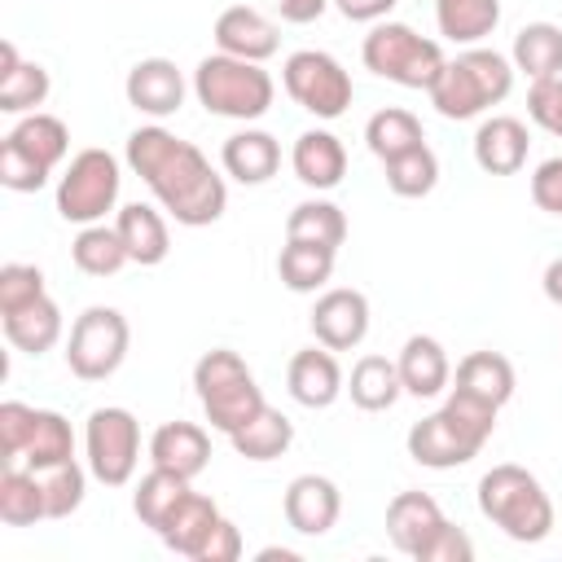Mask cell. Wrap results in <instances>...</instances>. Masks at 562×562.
Listing matches in <instances>:
<instances>
[{
    "label": "cell",
    "mask_w": 562,
    "mask_h": 562,
    "mask_svg": "<svg viewBox=\"0 0 562 562\" xmlns=\"http://www.w3.org/2000/svg\"><path fill=\"white\" fill-rule=\"evenodd\" d=\"M127 167L145 180L154 202L184 228H206L228 206V184L211 167V158L162 123H145L127 136Z\"/></svg>",
    "instance_id": "1"
},
{
    "label": "cell",
    "mask_w": 562,
    "mask_h": 562,
    "mask_svg": "<svg viewBox=\"0 0 562 562\" xmlns=\"http://www.w3.org/2000/svg\"><path fill=\"white\" fill-rule=\"evenodd\" d=\"M514 75L518 70H514V61L505 53L470 44L457 57L443 61L439 79L430 83V105L452 123L479 119V114H487L492 105H501L514 92Z\"/></svg>",
    "instance_id": "2"
},
{
    "label": "cell",
    "mask_w": 562,
    "mask_h": 562,
    "mask_svg": "<svg viewBox=\"0 0 562 562\" xmlns=\"http://www.w3.org/2000/svg\"><path fill=\"white\" fill-rule=\"evenodd\" d=\"M474 501H479V514L518 544H540L553 531V501L527 465H514V461L492 465L479 479Z\"/></svg>",
    "instance_id": "3"
},
{
    "label": "cell",
    "mask_w": 562,
    "mask_h": 562,
    "mask_svg": "<svg viewBox=\"0 0 562 562\" xmlns=\"http://www.w3.org/2000/svg\"><path fill=\"white\" fill-rule=\"evenodd\" d=\"M193 97L206 114L215 119H237V123H255L272 110L277 83L259 61H241L228 53H211L198 61L193 70Z\"/></svg>",
    "instance_id": "4"
},
{
    "label": "cell",
    "mask_w": 562,
    "mask_h": 562,
    "mask_svg": "<svg viewBox=\"0 0 562 562\" xmlns=\"http://www.w3.org/2000/svg\"><path fill=\"white\" fill-rule=\"evenodd\" d=\"M193 391H198V404H202L211 430H220V435L241 430L268 404L259 382H255V373H250V364L233 347H211V351L198 356Z\"/></svg>",
    "instance_id": "5"
},
{
    "label": "cell",
    "mask_w": 562,
    "mask_h": 562,
    "mask_svg": "<svg viewBox=\"0 0 562 562\" xmlns=\"http://www.w3.org/2000/svg\"><path fill=\"white\" fill-rule=\"evenodd\" d=\"M66 154H70V132L57 114L44 110L22 114L0 140V184L13 193H35L66 162Z\"/></svg>",
    "instance_id": "6"
},
{
    "label": "cell",
    "mask_w": 562,
    "mask_h": 562,
    "mask_svg": "<svg viewBox=\"0 0 562 562\" xmlns=\"http://www.w3.org/2000/svg\"><path fill=\"white\" fill-rule=\"evenodd\" d=\"M360 61L364 70H373L378 79H391L400 88H417V92H430V83L439 79L443 70V48L439 40L430 35H417L408 22H373L364 44H360Z\"/></svg>",
    "instance_id": "7"
},
{
    "label": "cell",
    "mask_w": 562,
    "mask_h": 562,
    "mask_svg": "<svg viewBox=\"0 0 562 562\" xmlns=\"http://www.w3.org/2000/svg\"><path fill=\"white\" fill-rule=\"evenodd\" d=\"M127 342H132V325L119 307L92 303L70 321L66 334V369L79 382H105L119 373V364L127 360Z\"/></svg>",
    "instance_id": "8"
},
{
    "label": "cell",
    "mask_w": 562,
    "mask_h": 562,
    "mask_svg": "<svg viewBox=\"0 0 562 562\" xmlns=\"http://www.w3.org/2000/svg\"><path fill=\"white\" fill-rule=\"evenodd\" d=\"M119 189H123V167L110 149H79L61 180H57V215L66 224H101L114 206H119Z\"/></svg>",
    "instance_id": "9"
},
{
    "label": "cell",
    "mask_w": 562,
    "mask_h": 562,
    "mask_svg": "<svg viewBox=\"0 0 562 562\" xmlns=\"http://www.w3.org/2000/svg\"><path fill=\"white\" fill-rule=\"evenodd\" d=\"M83 461L97 483L127 487L140 465V422L119 404L92 408L83 426Z\"/></svg>",
    "instance_id": "10"
},
{
    "label": "cell",
    "mask_w": 562,
    "mask_h": 562,
    "mask_svg": "<svg viewBox=\"0 0 562 562\" xmlns=\"http://www.w3.org/2000/svg\"><path fill=\"white\" fill-rule=\"evenodd\" d=\"M281 83H285V92H290L294 105H303L307 114H316L325 123L329 119H342L347 105H351V97H356L351 75L325 48H299V53H290L285 66H281Z\"/></svg>",
    "instance_id": "11"
},
{
    "label": "cell",
    "mask_w": 562,
    "mask_h": 562,
    "mask_svg": "<svg viewBox=\"0 0 562 562\" xmlns=\"http://www.w3.org/2000/svg\"><path fill=\"white\" fill-rule=\"evenodd\" d=\"M448 531V518L430 492H395L386 505V536L404 558L430 562V549Z\"/></svg>",
    "instance_id": "12"
},
{
    "label": "cell",
    "mask_w": 562,
    "mask_h": 562,
    "mask_svg": "<svg viewBox=\"0 0 562 562\" xmlns=\"http://www.w3.org/2000/svg\"><path fill=\"white\" fill-rule=\"evenodd\" d=\"M307 325H312V338H316L321 347H329V351H351V347H360L364 334H369V299H364L360 290H351V285H334V290H325V294L312 303Z\"/></svg>",
    "instance_id": "13"
},
{
    "label": "cell",
    "mask_w": 562,
    "mask_h": 562,
    "mask_svg": "<svg viewBox=\"0 0 562 562\" xmlns=\"http://www.w3.org/2000/svg\"><path fill=\"white\" fill-rule=\"evenodd\" d=\"M184 92H189V83L171 57H140L123 79L127 105L145 119H171L184 105Z\"/></svg>",
    "instance_id": "14"
},
{
    "label": "cell",
    "mask_w": 562,
    "mask_h": 562,
    "mask_svg": "<svg viewBox=\"0 0 562 562\" xmlns=\"http://www.w3.org/2000/svg\"><path fill=\"white\" fill-rule=\"evenodd\" d=\"M404 443H408V457L417 465H426V470H457V465H465V461H474L483 452L443 408H435L422 422H413Z\"/></svg>",
    "instance_id": "15"
},
{
    "label": "cell",
    "mask_w": 562,
    "mask_h": 562,
    "mask_svg": "<svg viewBox=\"0 0 562 562\" xmlns=\"http://www.w3.org/2000/svg\"><path fill=\"white\" fill-rule=\"evenodd\" d=\"M215 53H228V57H241V61H268L277 57L281 48V31L272 18H263L259 9L250 4H228L220 18H215Z\"/></svg>",
    "instance_id": "16"
},
{
    "label": "cell",
    "mask_w": 562,
    "mask_h": 562,
    "mask_svg": "<svg viewBox=\"0 0 562 562\" xmlns=\"http://www.w3.org/2000/svg\"><path fill=\"white\" fill-rule=\"evenodd\" d=\"M281 514H285L290 531H299V536H325V531H334V522L342 514L338 483L325 479V474H299V479H290V487L281 496Z\"/></svg>",
    "instance_id": "17"
},
{
    "label": "cell",
    "mask_w": 562,
    "mask_h": 562,
    "mask_svg": "<svg viewBox=\"0 0 562 562\" xmlns=\"http://www.w3.org/2000/svg\"><path fill=\"white\" fill-rule=\"evenodd\" d=\"M285 391L303 408H329L347 391V378L338 369V356L329 347H321V342L294 351L290 364H285Z\"/></svg>",
    "instance_id": "18"
},
{
    "label": "cell",
    "mask_w": 562,
    "mask_h": 562,
    "mask_svg": "<svg viewBox=\"0 0 562 562\" xmlns=\"http://www.w3.org/2000/svg\"><path fill=\"white\" fill-rule=\"evenodd\" d=\"M290 167H294L299 184H307L316 193H329L347 176V149H342V140L329 127H307V132L294 136Z\"/></svg>",
    "instance_id": "19"
},
{
    "label": "cell",
    "mask_w": 562,
    "mask_h": 562,
    "mask_svg": "<svg viewBox=\"0 0 562 562\" xmlns=\"http://www.w3.org/2000/svg\"><path fill=\"white\" fill-rule=\"evenodd\" d=\"M149 465L180 479H198L211 465V435L198 422H162L149 435Z\"/></svg>",
    "instance_id": "20"
},
{
    "label": "cell",
    "mask_w": 562,
    "mask_h": 562,
    "mask_svg": "<svg viewBox=\"0 0 562 562\" xmlns=\"http://www.w3.org/2000/svg\"><path fill=\"white\" fill-rule=\"evenodd\" d=\"M527 149H531V132L514 114H492L474 132V162L487 176H514V171H522Z\"/></svg>",
    "instance_id": "21"
},
{
    "label": "cell",
    "mask_w": 562,
    "mask_h": 562,
    "mask_svg": "<svg viewBox=\"0 0 562 562\" xmlns=\"http://www.w3.org/2000/svg\"><path fill=\"white\" fill-rule=\"evenodd\" d=\"M220 167L224 176H233L237 184H263L277 176L281 167V140L263 127H241L224 140L220 149Z\"/></svg>",
    "instance_id": "22"
},
{
    "label": "cell",
    "mask_w": 562,
    "mask_h": 562,
    "mask_svg": "<svg viewBox=\"0 0 562 562\" xmlns=\"http://www.w3.org/2000/svg\"><path fill=\"white\" fill-rule=\"evenodd\" d=\"M395 369H400L404 395H417V400H435V395L452 382V360H448L443 342L430 338V334H413V338L400 347Z\"/></svg>",
    "instance_id": "23"
},
{
    "label": "cell",
    "mask_w": 562,
    "mask_h": 562,
    "mask_svg": "<svg viewBox=\"0 0 562 562\" xmlns=\"http://www.w3.org/2000/svg\"><path fill=\"white\" fill-rule=\"evenodd\" d=\"M53 92V79L40 61H22L13 40H0V110L35 114Z\"/></svg>",
    "instance_id": "24"
},
{
    "label": "cell",
    "mask_w": 562,
    "mask_h": 562,
    "mask_svg": "<svg viewBox=\"0 0 562 562\" xmlns=\"http://www.w3.org/2000/svg\"><path fill=\"white\" fill-rule=\"evenodd\" d=\"M220 505L206 496V492H193L189 487V496L167 514V522L154 531L171 553H180V558H198L202 553V544L211 540V531L220 527Z\"/></svg>",
    "instance_id": "25"
},
{
    "label": "cell",
    "mask_w": 562,
    "mask_h": 562,
    "mask_svg": "<svg viewBox=\"0 0 562 562\" xmlns=\"http://www.w3.org/2000/svg\"><path fill=\"white\" fill-rule=\"evenodd\" d=\"M114 228L127 246V259L140 263V268H158L167 255H171V233H167V220L158 206L149 202H127L119 206L114 215Z\"/></svg>",
    "instance_id": "26"
},
{
    "label": "cell",
    "mask_w": 562,
    "mask_h": 562,
    "mask_svg": "<svg viewBox=\"0 0 562 562\" xmlns=\"http://www.w3.org/2000/svg\"><path fill=\"white\" fill-rule=\"evenodd\" d=\"M0 325H4V338H9L18 351H26V356L53 351V347L61 342V334H66L61 307H57L48 294H40V299H31V303H22V307H13V312H0Z\"/></svg>",
    "instance_id": "27"
},
{
    "label": "cell",
    "mask_w": 562,
    "mask_h": 562,
    "mask_svg": "<svg viewBox=\"0 0 562 562\" xmlns=\"http://www.w3.org/2000/svg\"><path fill=\"white\" fill-rule=\"evenodd\" d=\"M452 386L474 395V400H483V404H492V408H505L514 400L518 378H514V364L501 351H470V356H461Z\"/></svg>",
    "instance_id": "28"
},
{
    "label": "cell",
    "mask_w": 562,
    "mask_h": 562,
    "mask_svg": "<svg viewBox=\"0 0 562 562\" xmlns=\"http://www.w3.org/2000/svg\"><path fill=\"white\" fill-rule=\"evenodd\" d=\"M509 61L531 83L536 79H558L562 75V26L558 22H527V26H518Z\"/></svg>",
    "instance_id": "29"
},
{
    "label": "cell",
    "mask_w": 562,
    "mask_h": 562,
    "mask_svg": "<svg viewBox=\"0 0 562 562\" xmlns=\"http://www.w3.org/2000/svg\"><path fill=\"white\" fill-rule=\"evenodd\" d=\"M435 26L448 44H483L501 26V0H435Z\"/></svg>",
    "instance_id": "30"
},
{
    "label": "cell",
    "mask_w": 562,
    "mask_h": 562,
    "mask_svg": "<svg viewBox=\"0 0 562 562\" xmlns=\"http://www.w3.org/2000/svg\"><path fill=\"white\" fill-rule=\"evenodd\" d=\"M347 395H351V404H356V408H364V413H386V408L404 395V382H400L395 360L373 356V351H369V356H360V360L351 364Z\"/></svg>",
    "instance_id": "31"
},
{
    "label": "cell",
    "mask_w": 562,
    "mask_h": 562,
    "mask_svg": "<svg viewBox=\"0 0 562 562\" xmlns=\"http://www.w3.org/2000/svg\"><path fill=\"white\" fill-rule=\"evenodd\" d=\"M228 443H233V452L246 457V461H277V457H285V448L294 443V422H290L281 408L263 404L241 430L228 435Z\"/></svg>",
    "instance_id": "32"
},
{
    "label": "cell",
    "mask_w": 562,
    "mask_h": 562,
    "mask_svg": "<svg viewBox=\"0 0 562 562\" xmlns=\"http://www.w3.org/2000/svg\"><path fill=\"white\" fill-rule=\"evenodd\" d=\"M334 259H338V250H329V246L285 241L281 255H277V277H281V285L294 290V294H316V290L329 285Z\"/></svg>",
    "instance_id": "33"
},
{
    "label": "cell",
    "mask_w": 562,
    "mask_h": 562,
    "mask_svg": "<svg viewBox=\"0 0 562 562\" xmlns=\"http://www.w3.org/2000/svg\"><path fill=\"white\" fill-rule=\"evenodd\" d=\"M364 145H369V154H373L378 162H391V158H400V154L426 145V132H422V119H417L413 110L386 105V110H378V114L364 123Z\"/></svg>",
    "instance_id": "34"
},
{
    "label": "cell",
    "mask_w": 562,
    "mask_h": 562,
    "mask_svg": "<svg viewBox=\"0 0 562 562\" xmlns=\"http://www.w3.org/2000/svg\"><path fill=\"white\" fill-rule=\"evenodd\" d=\"M285 241H312L338 250L347 241V215L329 198H307L285 215Z\"/></svg>",
    "instance_id": "35"
},
{
    "label": "cell",
    "mask_w": 562,
    "mask_h": 562,
    "mask_svg": "<svg viewBox=\"0 0 562 562\" xmlns=\"http://www.w3.org/2000/svg\"><path fill=\"white\" fill-rule=\"evenodd\" d=\"M44 518H48V505H44V487H40L35 470L4 465L0 470V522H9V527H35Z\"/></svg>",
    "instance_id": "36"
},
{
    "label": "cell",
    "mask_w": 562,
    "mask_h": 562,
    "mask_svg": "<svg viewBox=\"0 0 562 562\" xmlns=\"http://www.w3.org/2000/svg\"><path fill=\"white\" fill-rule=\"evenodd\" d=\"M70 259H75V268L88 272V277H114L123 263H132V259H127V246H123V237H119L114 224H83L79 237L70 241Z\"/></svg>",
    "instance_id": "37"
},
{
    "label": "cell",
    "mask_w": 562,
    "mask_h": 562,
    "mask_svg": "<svg viewBox=\"0 0 562 562\" xmlns=\"http://www.w3.org/2000/svg\"><path fill=\"white\" fill-rule=\"evenodd\" d=\"M189 487H193V479H180V474L154 465V470L136 483V492H132V514L140 518V527L158 531V527L167 522V514L189 496Z\"/></svg>",
    "instance_id": "38"
},
{
    "label": "cell",
    "mask_w": 562,
    "mask_h": 562,
    "mask_svg": "<svg viewBox=\"0 0 562 562\" xmlns=\"http://www.w3.org/2000/svg\"><path fill=\"white\" fill-rule=\"evenodd\" d=\"M75 457V430L70 422L57 413V408H35V426L26 435V448L13 465H26V470H40V465H53V461H66Z\"/></svg>",
    "instance_id": "39"
},
{
    "label": "cell",
    "mask_w": 562,
    "mask_h": 562,
    "mask_svg": "<svg viewBox=\"0 0 562 562\" xmlns=\"http://www.w3.org/2000/svg\"><path fill=\"white\" fill-rule=\"evenodd\" d=\"M35 479H40V487H44V505H48V518H53V522H57V518H70V514L83 505V483H88V474H83L79 457L40 465Z\"/></svg>",
    "instance_id": "40"
},
{
    "label": "cell",
    "mask_w": 562,
    "mask_h": 562,
    "mask_svg": "<svg viewBox=\"0 0 562 562\" xmlns=\"http://www.w3.org/2000/svg\"><path fill=\"white\" fill-rule=\"evenodd\" d=\"M382 171H386V189L395 198H426L439 184V158L430 145H417V149L382 162Z\"/></svg>",
    "instance_id": "41"
},
{
    "label": "cell",
    "mask_w": 562,
    "mask_h": 562,
    "mask_svg": "<svg viewBox=\"0 0 562 562\" xmlns=\"http://www.w3.org/2000/svg\"><path fill=\"white\" fill-rule=\"evenodd\" d=\"M40 294H48V290H44V272L35 263H4L0 268V312H13Z\"/></svg>",
    "instance_id": "42"
},
{
    "label": "cell",
    "mask_w": 562,
    "mask_h": 562,
    "mask_svg": "<svg viewBox=\"0 0 562 562\" xmlns=\"http://www.w3.org/2000/svg\"><path fill=\"white\" fill-rule=\"evenodd\" d=\"M31 426H35V408L31 404H22V400H4L0 404V461L4 465H13L22 457Z\"/></svg>",
    "instance_id": "43"
},
{
    "label": "cell",
    "mask_w": 562,
    "mask_h": 562,
    "mask_svg": "<svg viewBox=\"0 0 562 562\" xmlns=\"http://www.w3.org/2000/svg\"><path fill=\"white\" fill-rule=\"evenodd\" d=\"M527 119L549 132V136H562V75L558 79H536L527 88Z\"/></svg>",
    "instance_id": "44"
},
{
    "label": "cell",
    "mask_w": 562,
    "mask_h": 562,
    "mask_svg": "<svg viewBox=\"0 0 562 562\" xmlns=\"http://www.w3.org/2000/svg\"><path fill=\"white\" fill-rule=\"evenodd\" d=\"M531 202L549 215H562V154L558 158H544L536 171H531Z\"/></svg>",
    "instance_id": "45"
},
{
    "label": "cell",
    "mask_w": 562,
    "mask_h": 562,
    "mask_svg": "<svg viewBox=\"0 0 562 562\" xmlns=\"http://www.w3.org/2000/svg\"><path fill=\"white\" fill-rule=\"evenodd\" d=\"M241 531H237V522H228V518H220V527L211 531V540L202 544V553L193 558V562H237L241 558Z\"/></svg>",
    "instance_id": "46"
},
{
    "label": "cell",
    "mask_w": 562,
    "mask_h": 562,
    "mask_svg": "<svg viewBox=\"0 0 562 562\" xmlns=\"http://www.w3.org/2000/svg\"><path fill=\"white\" fill-rule=\"evenodd\" d=\"M334 9L347 18V22H382L391 9H395V0H334Z\"/></svg>",
    "instance_id": "47"
},
{
    "label": "cell",
    "mask_w": 562,
    "mask_h": 562,
    "mask_svg": "<svg viewBox=\"0 0 562 562\" xmlns=\"http://www.w3.org/2000/svg\"><path fill=\"white\" fill-rule=\"evenodd\" d=\"M329 4H334V0H277V13H281L285 22H294V26H307V22H316Z\"/></svg>",
    "instance_id": "48"
},
{
    "label": "cell",
    "mask_w": 562,
    "mask_h": 562,
    "mask_svg": "<svg viewBox=\"0 0 562 562\" xmlns=\"http://www.w3.org/2000/svg\"><path fill=\"white\" fill-rule=\"evenodd\" d=\"M540 290H544V299H549L553 307H562V255L549 259V268H544V277H540Z\"/></svg>",
    "instance_id": "49"
}]
</instances>
